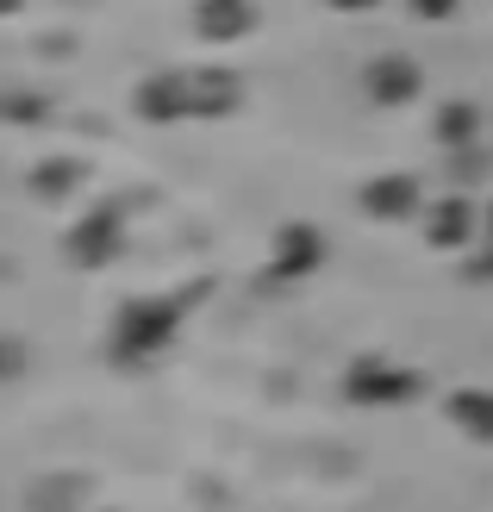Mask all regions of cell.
<instances>
[{"mask_svg":"<svg viewBox=\"0 0 493 512\" xmlns=\"http://www.w3.org/2000/svg\"><path fill=\"white\" fill-rule=\"evenodd\" d=\"M100 512H119V506H100Z\"/></svg>","mask_w":493,"mask_h":512,"instance_id":"ac0fdd59","label":"cell"},{"mask_svg":"<svg viewBox=\"0 0 493 512\" xmlns=\"http://www.w3.org/2000/svg\"><path fill=\"white\" fill-rule=\"evenodd\" d=\"M75 182H82V163H69V157L38 163V169H32V194H38V200H63Z\"/></svg>","mask_w":493,"mask_h":512,"instance_id":"4fadbf2b","label":"cell"},{"mask_svg":"<svg viewBox=\"0 0 493 512\" xmlns=\"http://www.w3.org/2000/svg\"><path fill=\"white\" fill-rule=\"evenodd\" d=\"M188 88H194V113L200 119L231 113V107H238V94H244V82L231 69H200V75H188Z\"/></svg>","mask_w":493,"mask_h":512,"instance_id":"7c38bea8","label":"cell"},{"mask_svg":"<svg viewBox=\"0 0 493 512\" xmlns=\"http://www.w3.org/2000/svg\"><path fill=\"white\" fill-rule=\"evenodd\" d=\"M138 113L144 119H194V88H188V75H157V82H144L138 88Z\"/></svg>","mask_w":493,"mask_h":512,"instance_id":"9c48e42d","label":"cell"},{"mask_svg":"<svg viewBox=\"0 0 493 512\" xmlns=\"http://www.w3.org/2000/svg\"><path fill=\"white\" fill-rule=\"evenodd\" d=\"M450 419L469 444H493V388H456L450 394Z\"/></svg>","mask_w":493,"mask_h":512,"instance_id":"8fae6325","label":"cell"},{"mask_svg":"<svg viewBox=\"0 0 493 512\" xmlns=\"http://www.w3.org/2000/svg\"><path fill=\"white\" fill-rule=\"evenodd\" d=\"M481 238H487V250H493V200H487V213H481Z\"/></svg>","mask_w":493,"mask_h":512,"instance_id":"e0dca14e","label":"cell"},{"mask_svg":"<svg viewBox=\"0 0 493 512\" xmlns=\"http://www.w3.org/2000/svg\"><path fill=\"white\" fill-rule=\"evenodd\" d=\"M194 294H206V288H181V300H169V294H138V300H125L119 319H113V331H107L113 363L138 369V363H150V356H163V350L175 344L181 313H188Z\"/></svg>","mask_w":493,"mask_h":512,"instance_id":"6da1fadb","label":"cell"},{"mask_svg":"<svg viewBox=\"0 0 493 512\" xmlns=\"http://www.w3.org/2000/svg\"><path fill=\"white\" fill-rule=\"evenodd\" d=\"M325 263V232L319 225H281L275 232V281H300Z\"/></svg>","mask_w":493,"mask_h":512,"instance_id":"52a82bcc","label":"cell"},{"mask_svg":"<svg viewBox=\"0 0 493 512\" xmlns=\"http://www.w3.org/2000/svg\"><path fill=\"white\" fill-rule=\"evenodd\" d=\"M337 13H362V7H375V0H331Z\"/></svg>","mask_w":493,"mask_h":512,"instance_id":"2e32d148","label":"cell"},{"mask_svg":"<svg viewBox=\"0 0 493 512\" xmlns=\"http://www.w3.org/2000/svg\"><path fill=\"white\" fill-rule=\"evenodd\" d=\"M344 394L356 406H406L419 394V369H400V363H387V356H362L344 375Z\"/></svg>","mask_w":493,"mask_h":512,"instance_id":"7a4b0ae2","label":"cell"},{"mask_svg":"<svg viewBox=\"0 0 493 512\" xmlns=\"http://www.w3.org/2000/svg\"><path fill=\"white\" fill-rule=\"evenodd\" d=\"M94 506V475L82 469H50L38 481H25L19 512H88Z\"/></svg>","mask_w":493,"mask_h":512,"instance_id":"3957f363","label":"cell"},{"mask_svg":"<svg viewBox=\"0 0 493 512\" xmlns=\"http://www.w3.org/2000/svg\"><path fill=\"white\" fill-rule=\"evenodd\" d=\"M119 238H125L119 207H94V213L69 232V263H75V269H107L113 256H119Z\"/></svg>","mask_w":493,"mask_h":512,"instance_id":"277c9868","label":"cell"},{"mask_svg":"<svg viewBox=\"0 0 493 512\" xmlns=\"http://www.w3.org/2000/svg\"><path fill=\"white\" fill-rule=\"evenodd\" d=\"M437 132L450 150H475V107H444L437 113Z\"/></svg>","mask_w":493,"mask_h":512,"instance_id":"5bb4252c","label":"cell"},{"mask_svg":"<svg viewBox=\"0 0 493 512\" xmlns=\"http://www.w3.org/2000/svg\"><path fill=\"white\" fill-rule=\"evenodd\" d=\"M362 88H369L375 107H406V100L425 88V75H419V63H412V57H375L369 75H362Z\"/></svg>","mask_w":493,"mask_h":512,"instance_id":"ba28073f","label":"cell"},{"mask_svg":"<svg viewBox=\"0 0 493 512\" xmlns=\"http://www.w3.org/2000/svg\"><path fill=\"white\" fill-rule=\"evenodd\" d=\"M419 175H400V169H387V175H369V182H362V213L369 219H381V225H400V219H412L419 213Z\"/></svg>","mask_w":493,"mask_h":512,"instance_id":"5b68a950","label":"cell"},{"mask_svg":"<svg viewBox=\"0 0 493 512\" xmlns=\"http://www.w3.org/2000/svg\"><path fill=\"white\" fill-rule=\"evenodd\" d=\"M475 232H481V213H475L469 194H444V200L425 213V244H431V250H469Z\"/></svg>","mask_w":493,"mask_h":512,"instance_id":"8992f818","label":"cell"},{"mask_svg":"<svg viewBox=\"0 0 493 512\" xmlns=\"http://www.w3.org/2000/svg\"><path fill=\"white\" fill-rule=\"evenodd\" d=\"M412 13H419V19H450L456 0H412Z\"/></svg>","mask_w":493,"mask_h":512,"instance_id":"9a60e30c","label":"cell"},{"mask_svg":"<svg viewBox=\"0 0 493 512\" xmlns=\"http://www.w3.org/2000/svg\"><path fill=\"white\" fill-rule=\"evenodd\" d=\"M194 25H200L206 44H231V38H244L256 25V7H250V0H200Z\"/></svg>","mask_w":493,"mask_h":512,"instance_id":"30bf717a","label":"cell"}]
</instances>
